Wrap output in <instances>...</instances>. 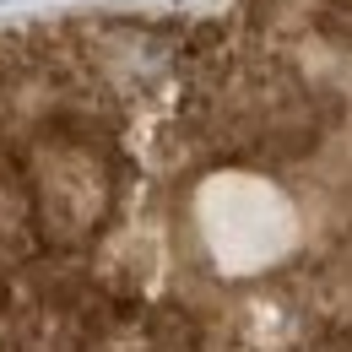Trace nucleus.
Here are the masks:
<instances>
[{"instance_id": "1", "label": "nucleus", "mask_w": 352, "mask_h": 352, "mask_svg": "<svg viewBox=\"0 0 352 352\" xmlns=\"http://www.w3.org/2000/svg\"><path fill=\"white\" fill-rule=\"evenodd\" d=\"M0 352H352V0L0 22Z\"/></svg>"}]
</instances>
